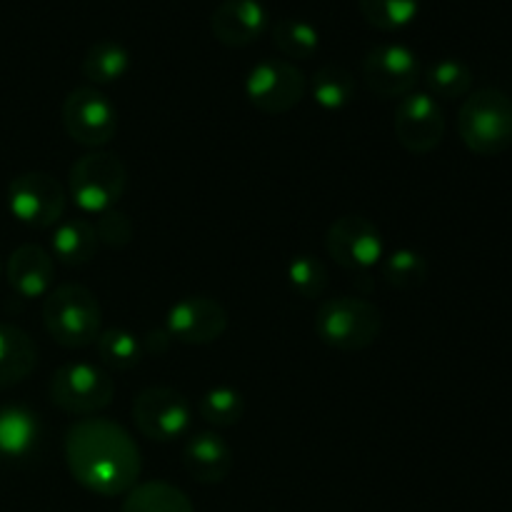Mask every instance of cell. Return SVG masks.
I'll use <instances>...</instances> for the list:
<instances>
[{
	"instance_id": "1",
	"label": "cell",
	"mask_w": 512,
	"mask_h": 512,
	"mask_svg": "<svg viewBox=\"0 0 512 512\" xmlns=\"http://www.w3.org/2000/svg\"><path fill=\"white\" fill-rule=\"evenodd\" d=\"M65 463L75 483L100 498L128 495L140 478V450L133 435L108 418H83L65 435Z\"/></svg>"
},
{
	"instance_id": "2",
	"label": "cell",
	"mask_w": 512,
	"mask_h": 512,
	"mask_svg": "<svg viewBox=\"0 0 512 512\" xmlns=\"http://www.w3.org/2000/svg\"><path fill=\"white\" fill-rule=\"evenodd\" d=\"M43 325L60 348L83 350L95 345L103 333V310L93 290L80 283H63L45 295Z\"/></svg>"
},
{
	"instance_id": "3",
	"label": "cell",
	"mask_w": 512,
	"mask_h": 512,
	"mask_svg": "<svg viewBox=\"0 0 512 512\" xmlns=\"http://www.w3.org/2000/svg\"><path fill=\"white\" fill-rule=\"evenodd\" d=\"M458 133L475 155H500L512 145V98L498 88H480L465 98Z\"/></svg>"
},
{
	"instance_id": "4",
	"label": "cell",
	"mask_w": 512,
	"mask_h": 512,
	"mask_svg": "<svg viewBox=\"0 0 512 512\" xmlns=\"http://www.w3.org/2000/svg\"><path fill=\"white\" fill-rule=\"evenodd\" d=\"M315 333L325 345L343 353L370 348L383 333V313L375 303L355 295H340L320 303Z\"/></svg>"
},
{
	"instance_id": "5",
	"label": "cell",
	"mask_w": 512,
	"mask_h": 512,
	"mask_svg": "<svg viewBox=\"0 0 512 512\" xmlns=\"http://www.w3.org/2000/svg\"><path fill=\"white\" fill-rule=\"evenodd\" d=\"M128 188V170L115 153L93 150L70 165L68 198L80 213L100 215L113 210Z\"/></svg>"
},
{
	"instance_id": "6",
	"label": "cell",
	"mask_w": 512,
	"mask_h": 512,
	"mask_svg": "<svg viewBox=\"0 0 512 512\" xmlns=\"http://www.w3.org/2000/svg\"><path fill=\"white\" fill-rule=\"evenodd\" d=\"M48 395L55 408L78 418H93L108 408L115 398L110 373L93 363H65L53 373Z\"/></svg>"
},
{
	"instance_id": "7",
	"label": "cell",
	"mask_w": 512,
	"mask_h": 512,
	"mask_svg": "<svg viewBox=\"0 0 512 512\" xmlns=\"http://www.w3.org/2000/svg\"><path fill=\"white\" fill-rule=\"evenodd\" d=\"M308 80L290 60H260L245 75V98L265 115L290 113L305 98Z\"/></svg>"
},
{
	"instance_id": "8",
	"label": "cell",
	"mask_w": 512,
	"mask_h": 512,
	"mask_svg": "<svg viewBox=\"0 0 512 512\" xmlns=\"http://www.w3.org/2000/svg\"><path fill=\"white\" fill-rule=\"evenodd\" d=\"M63 128L83 148H103L118 133V110L98 88H75L63 100Z\"/></svg>"
},
{
	"instance_id": "9",
	"label": "cell",
	"mask_w": 512,
	"mask_h": 512,
	"mask_svg": "<svg viewBox=\"0 0 512 512\" xmlns=\"http://www.w3.org/2000/svg\"><path fill=\"white\" fill-rule=\"evenodd\" d=\"M68 190L48 173H23L10 180L8 208L28 228H55L63 220Z\"/></svg>"
},
{
	"instance_id": "10",
	"label": "cell",
	"mask_w": 512,
	"mask_h": 512,
	"mask_svg": "<svg viewBox=\"0 0 512 512\" xmlns=\"http://www.w3.org/2000/svg\"><path fill=\"white\" fill-rule=\"evenodd\" d=\"M190 418L193 410L188 398L175 388L155 385L140 390L133 400L135 428L153 443H173L183 438L190 428Z\"/></svg>"
},
{
	"instance_id": "11",
	"label": "cell",
	"mask_w": 512,
	"mask_h": 512,
	"mask_svg": "<svg viewBox=\"0 0 512 512\" xmlns=\"http://www.w3.org/2000/svg\"><path fill=\"white\" fill-rule=\"evenodd\" d=\"M325 250L340 268L355 275L368 273L383 260V233L363 215H343L328 228Z\"/></svg>"
},
{
	"instance_id": "12",
	"label": "cell",
	"mask_w": 512,
	"mask_h": 512,
	"mask_svg": "<svg viewBox=\"0 0 512 512\" xmlns=\"http://www.w3.org/2000/svg\"><path fill=\"white\" fill-rule=\"evenodd\" d=\"M363 80L380 98H405L420 80L418 55L408 45H378L363 58Z\"/></svg>"
},
{
	"instance_id": "13",
	"label": "cell",
	"mask_w": 512,
	"mask_h": 512,
	"mask_svg": "<svg viewBox=\"0 0 512 512\" xmlns=\"http://www.w3.org/2000/svg\"><path fill=\"white\" fill-rule=\"evenodd\" d=\"M395 138L408 153L428 155L443 143L445 115L438 100L430 93H410L400 98L395 110Z\"/></svg>"
},
{
	"instance_id": "14",
	"label": "cell",
	"mask_w": 512,
	"mask_h": 512,
	"mask_svg": "<svg viewBox=\"0 0 512 512\" xmlns=\"http://www.w3.org/2000/svg\"><path fill=\"white\" fill-rule=\"evenodd\" d=\"M228 328V310L223 303L205 295H190L168 310L165 330L173 340L185 345H210L223 338Z\"/></svg>"
},
{
	"instance_id": "15",
	"label": "cell",
	"mask_w": 512,
	"mask_h": 512,
	"mask_svg": "<svg viewBox=\"0 0 512 512\" xmlns=\"http://www.w3.org/2000/svg\"><path fill=\"white\" fill-rule=\"evenodd\" d=\"M268 28L270 15L260 0H223L210 15V30L225 48H245Z\"/></svg>"
},
{
	"instance_id": "16",
	"label": "cell",
	"mask_w": 512,
	"mask_h": 512,
	"mask_svg": "<svg viewBox=\"0 0 512 512\" xmlns=\"http://www.w3.org/2000/svg\"><path fill=\"white\" fill-rule=\"evenodd\" d=\"M8 283L20 298L35 300L45 298L53 290L55 263L53 255L35 243H25L10 253L8 265H5Z\"/></svg>"
},
{
	"instance_id": "17",
	"label": "cell",
	"mask_w": 512,
	"mask_h": 512,
	"mask_svg": "<svg viewBox=\"0 0 512 512\" xmlns=\"http://www.w3.org/2000/svg\"><path fill=\"white\" fill-rule=\"evenodd\" d=\"M183 468L195 483H223L233 468V450H230L228 440L215 430H200V433L190 435L185 443Z\"/></svg>"
},
{
	"instance_id": "18",
	"label": "cell",
	"mask_w": 512,
	"mask_h": 512,
	"mask_svg": "<svg viewBox=\"0 0 512 512\" xmlns=\"http://www.w3.org/2000/svg\"><path fill=\"white\" fill-rule=\"evenodd\" d=\"M38 365V348L25 330L0 323V390L30 378Z\"/></svg>"
},
{
	"instance_id": "19",
	"label": "cell",
	"mask_w": 512,
	"mask_h": 512,
	"mask_svg": "<svg viewBox=\"0 0 512 512\" xmlns=\"http://www.w3.org/2000/svg\"><path fill=\"white\" fill-rule=\"evenodd\" d=\"M40 440V423L33 410L23 405L0 408V458L20 460L35 450Z\"/></svg>"
},
{
	"instance_id": "20",
	"label": "cell",
	"mask_w": 512,
	"mask_h": 512,
	"mask_svg": "<svg viewBox=\"0 0 512 512\" xmlns=\"http://www.w3.org/2000/svg\"><path fill=\"white\" fill-rule=\"evenodd\" d=\"M50 248H53L55 260L70 265V268L90 263L100 248L95 225L85 218L60 220L53 230V238H50Z\"/></svg>"
},
{
	"instance_id": "21",
	"label": "cell",
	"mask_w": 512,
	"mask_h": 512,
	"mask_svg": "<svg viewBox=\"0 0 512 512\" xmlns=\"http://www.w3.org/2000/svg\"><path fill=\"white\" fill-rule=\"evenodd\" d=\"M120 512H195V508L180 488L165 480H150L125 495Z\"/></svg>"
},
{
	"instance_id": "22",
	"label": "cell",
	"mask_w": 512,
	"mask_h": 512,
	"mask_svg": "<svg viewBox=\"0 0 512 512\" xmlns=\"http://www.w3.org/2000/svg\"><path fill=\"white\" fill-rule=\"evenodd\" d=\"M128 70H130L128 48L115 43V40H100V43L90 45L83 55V63H80V73L95 85L118 83Z\"/></svg>"
},
{
	"instance_id": "23",
	"label": "cell",
	"mask_w": 512,
	"mask_h": 512,
	"mask_svg": "<svg viewBox=\"0 0 512 512\" xmlns=\"http://www.w3.org/2000/svg\"><path fill=\"white\" fill-rule=\"evenodd\" d=\"M273 43L285 58L310 60L320 50V33L313 23L300 18H280L270 25Z\"/></svg>"
},
{
	"instance_id": "24",
	"label": "cell",
	"mask_w": 512,
	"mask_h": 512,
	"mask_svg": "<svg viewBox=\"0 0 512 512\" xmlns=\"http://www.w3.org/2000/svg\"><path fill=\"white\" fill-rule=\"evenodd\" d=\"M310 93L320 108L340 110L353 103L355 78L343 65H323L315 70L313 80H310Z\"/></svg>"
},
{
	"instance_id": "25",
	"label": "cell",
	"mask_w": 512,
	"mask_h": 512,
	"mask_svg": "<svg viewBox=\"0 0 512 512\" xmlns=\"http://www.w3.org/2000/svg\"><path fill=\"white\" fill-rule=\"evenodd\" d=\"M100 363L113 373H128L143 360V343L138 335H133L125 328H110L100 333L95 340Z\"/></svg>"
},
{
	"instance_id": "26",
	"label": "cell",
	"mask_w": 512,
	"mask_h": 512,
	"mask_svg": "<svg viewBox=\"0 0 512 512\" xmlns=\"http://www.w3.org/2000/svg\"><path fill=\"white\" fill-rule=\"evenodd\" d=\"M198 415L213 428H233L245 415V398L230 385H218L200 395Z\"/></svg>"
},
{
	"instance_id": "27",
	"label": "cell",
	"mask_w": 512,
	"mask_h": 512,
	"mask_svg": "<svg viewBox=\"0 0 512 512\" xmlns=\"http://www.w3.org/2000/svg\"><path fill=\"white\" fill-rule=\"evenodd\" d=\"M425 85H428L430 95H435V98H468L470 88H473V70L463 60L443 58L430 65L428 73H425Z\"/></svg>"
},
{
	"instance_id": "28",
	"label": "cell",
	"mask_w": 512,
	"mask_h": 512,
	"mask_svg": "<svg viewBox=\"0 0 512 512\" xmlns=\"http://www.w3.org/2000/svg\"><path fill=\"white\" fill-rule=\"evenodd\" d=\"M365 23L383 33L403 30L418 18L420 0H358Z\"/></svg>"
},
{
	"instance_id": "29",
	"label": "cell",
	"mask_w": 512,
	"mask_h": 512,
	"mask_svg": "<svg viewBox=\"0 0 512 512\" xmlns=\"http://www.w3.org/2000/svg\"><path fill=\"white\" fill-rule=\"evenodd\" d=\"M383 278L398 290H415L428 280V260L410 248H398L383 260Z\"/></svg>"
},
{
	"instance_id": "30",
	"label": "cell",
	"mask_w": 512,
	"mask_h": 512,
	"mask_svg": "<svg viewBox=\"0 0 512 512\" xmlns=\"http://www.w3.org/2000/svg\"><path fill=\"white\" fill-rule=\"evenodd\" d=\"M288 283L300 298L318 300L328 288V270L313 255H295L288 263Z\"/></svg>"
},
{
	"instance_id": "31",
	"label": "cell",
	"mask_w": 512,
	"mask_h": 512,
	"mask_svg": "<svg viewBox=\"0 0 512 512\" xmlns=\"http://www.w3.org/2000/svg\"><path fill=\"white\" fill-rule=\"evenodd\" d=\"M95 225V235H98V243L108 245V248H125L130 245L135 235L133 220L128 218V213L113 208L105 210V213L98 215V223Z\"/></svg>"
},
{
	"instance_id": "32",
	"label": "cell",
	"mask_w": 512,
	"mask_h": 512,
	"mask_svg": "<svg viewBox=\"0 0 512 512\" xmlns=\"http://www.w3.org/2000/svg\"><path fill=\"white\" fill-rule=\"evenodd\" d=\"M170 335L168 330H155V333H148L145 335L140 343H143V355L150 353V355H163L165 350H168V343H170Z\"/></svg>"
}]
</instances>
